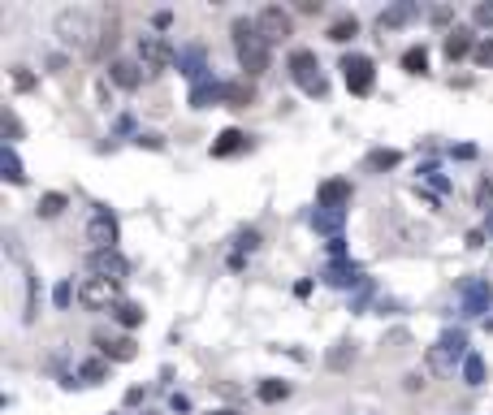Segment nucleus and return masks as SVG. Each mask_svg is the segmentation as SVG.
I'll list each match as a JSON object with an SVG mask.
<instances>
[{
    "label": "nucleus",
    "mask_w": 493,
    "mask_h": 415,
    "mask_svg": "<svg viewBox=\"0 0 493 415\" xmlns=\"http://www.w3.org/2000/svg\"><path fill=\"white\" fill-rule=\"evenodd\" d=\"M234 52H238V65L247 69V78L269 69V39L259 35V26L247 22V18L234 22Z\"/></svg>",
    "instance_id": "nucleus-1"
},
{
    "label": "nucleus",
    "mask_w": 493,
    "mask_h": 415,
    "mask_svg": "<svg viewBox=\"0 0 493 415\" xmlns=\"http://www.w3.org/2000/svg\"><path fill=\"white\" fill-rule=\"evenodd\" d=\"M290 78H295L307 95H325L329 91L325 74H320V61H316V52H311V48H295L290 52Z\"/></svg>",
    "instance_id": "nucleus-2"
},
{
    "label": "nucleus",
    "mask_w": 493,
    "mask_h": 415,
    "mask_svg": "<svg viewBox=\"0 0 493 415\" xmlns=\"http://www.w3.org/2000/svg\"><path fill=\"white\" fill-rule=\"evenodd\" d=\"M459 359H467V337L459 329H450V333H441L437 346H428V372H450Z\"/></svg>",
    "instance_id": "nucleus-3"
},
{
    "label": "nucleus",
    "mask_w": 493,
    "mask_h": 415,
    "mask_svg": "<svg viewBox=\"0 0 493 415\" xmlns=\"http://www.w3.org/2000/svg\"><path fill=\"white\" fill-rule=\"evenodd\" d=\"M57 35L69 48H87L91 43V13L87 9H61L57 13Z\"/></svg>",
    "instance_id": "nucleus-4"
},
{
    "label": "nucleus",
    "mask_w": 493,
    "mask_h": 415,
    "mask_svg": "<svg viewBox=\"0 0 493 415\" xmlns=\"http://www.w3.org/2000/svg\"><path fill=\"white\" fill-rule=\"evenodd\" d=\"M454 294H459V303H463L467 316H485V311L493 307V285L485 277H463L454 285Z\"/></svg>",
    "instance_id": "nucleus-5"
},
{
    "label": "nucleus",
    "mask_w": 493,
    "mask_h": 415,
    "mask_svg": "<svg viewBox=\"0 0 493 415\" xmlns=\"http://www.w3.org/2000/svg\"><path fill=\"white\" fill-rule=\"evenodd\" d=\"M342 74H346V87H351L355 95H368V91H372V83H377L372 61H368V57H359V52H346V57H342Z\"/></svg>",
    "instance_id": "nucleus-6"
},
{
    "label": "nucleus",
    "mask_w": 493,
    "mask_h": 415,
    "mask_svg": "<svg viewBox=\"0 0 493 415\" xmlns=\"http://www.w3.org/2000/svg\"><path fill=\"white\" fill-rule=\"evenodd\" d=\"M177 61V52L161 39V35H143L139 39V65L147 69V74H156V69H169Z\"/></svg>",
    "instance_id": "nucleus-7"
},
{
    "label": "nucleus",
    "mask_w": 493,
    "mask_h": 415,
    "mask_svg": "<svg viewBox=\"0 0 493 415\" xmlns=\"http://www.w3.org/2000/svg\"><path fill=\"white\" fill-rule=\"evenodd\" d=\"M255 26H259V35H264L269 43L290 39V13H285L281 5H264V9H259V18H255Z\"/></svg>",
    "instance_id": "nucleus-8"
},
{
    "label": "nucleus",
    "mask_w": 493,
    "mask_h": 415,
    "mask_svg": "<svg viewBox=\"0 0 493 415\" xmlns=\"http://www.w3.org/2000/svg\"><path fill=\"white\" fill-rule=\"evenodd\" d=\"M78 303L83 307H117V281H104V277H87L78 285Z\"/></svg>",
    "instance_id": "nucleus-9"
},
{
    "label": "nucleus",
    "mask_w": 493,
    "mask_h": 415,
    "mask_svg": "<svg viewBox=\"0 0 493 415\" xmlns=\"http://www.w3.org/2000/svg\"><path fill=\"white\" fill-rule=\"evenodd\" d=\"M87 238L95 243V251H113L117 247V221L104 212V208H95L91 221H87Z\"/></svg>",
    "instance_id": "nucleus-10"
},
{
    "label": "nucleus",
    "mask_w": 493,
    "mask_h": 415,
    "mask_svg": "<svg viewBox=\"0 0 493 415\" xmlns=\"http://www.w3.org/2000/svg\"><path fill=\"white\" fill-rule=\"evenodd\" d=\"M91 273L104 277V281H121V277L130 273V264L121 259L117 247H113V251H91Z\"/></svg>",
    "instance_id": "nucleus-11"
},
{
    "label": "nucleus",
    "mask_w": 493,
    "mask_h": 415,
    "mask_svg": "<svg viewBox=\"0 0 493 415\" xmlns=\"http://www.w3.org/2000/svg\"><path fill=\"white\" fill-rule=\"evenodd\" d=\"M316 199H320V208H337V212H346V208H351V182H346V177H329V182H320Z\"/></svg>",
    "instance_id": "nucleus-12"
},
{
    "label": "nucleus",
    "mask_w": 493,
    "mask_h": 415,
    "mask_svg": "<svg viewBox=\"0 0 493 415\" xmlns=\"http://www.w3.org/2000/svg\"><path fill=\"white\" fill-rule=\"evenodd\" d=\"M191 104H195V109L225 104V83H217V78H203V83H195V87H191Z\"/></svg>",
    "instance_id": "nucleus-13"
},
{
    "label": "nucleus",
    "mask_w": 493,
    "mask_h": 415,
    "mask_svg": "<svg viewBox=\"0 0 493 415\" xmlns=\"http://www.w3.org/2000/svg\"><path fill=\"white\" fill-rule=\"evenodd\" d=\"M143 74H147V69H143L139 61H113V65H109V78H113L121 91H135V87L143 83Z\"/></svg>",
    "instance_id": "nucleus-14"
},
{
    "label": "nucleus",
    "mask_w": 493,
    "mask_h": 415,
    "mask_svg": "<svg viewBox=\"0 0 493 415\" xmlns=\"http://www.w3.org/2000/svg\"><path fill=\"white\" fill-rule=\"evenodd\" d=\"M177 69L187 74V78H195V83H203V78H208V74H203V69H208V65H203V48H195V43H191V48H177Z\"/></svg>",
    "instance_id": "nucleus-15"
},
{
    "label": "nucleus",
    "mask_w": 493,
    "mask_h": 415,
    "mask_svg": "<svg viewBox=\"0 0 493 415\" xmlns=\"http://www.w3.org/2000/svg\"><path fill=\"white\" fill-rule=\"evenodd\" d=\"M95 342L104 346V355H109V359H117V363H130V359L139 355L130 337H109V333H95Z\"/></svg>",
    "instance_id": "nucleus-16"
},
{
    "label": "nucleus",
    "mask_w": 493,
    "mask_h": 415,
    "mask_svg": "<svg viewBox=\"0 0 493 415\" xmlns=\"http://www.w3.org/2000/svg\"><path fill=\"white\" fill-rule=\"evenodd\" d=\"M255 100V83L243 74V78H234V83H225V104L229 109H247V104Z\"/></svg>",
    "instance_id": "nucleus-17"
},
{
    "label": "nucleus",
    "mask_w": 493,
    "mask_h": 415,
    "mask_svg": "<svg viewBox=\"0 0 493 415\" xmlns=\"http://www.w3.org/2000/svg\"><path fill=\"white\" fill-rule=\"evenodd\" d=\"M415 13H420V9H415L411 0H398V5H389V9L377 18V26H381V31H394V26H407Z\"/></svg>",
    "instance_id": "nucleus-18"
},
{
    "label": "nucleus",
    "mask_w": 493,
    "mask_h": 415,
    "mask_svg": "<svg viewBox=\"0 0 493 415\" xmlns=\"http://www.w3.org/2000/svg\"><path fill=\"white\" fill-rule=\"evenodd\" d=\"M342 217L346 212H337V208H316V212H311V229H320V233H329V238H337V233H342Z\"/></svg>",
    "instance_id": "nucleus-19"
},
{
    "label": "nucleus",
    "mask_w": 493,
    "mask_h": 415,
    "mask_svg": "<svg viewBox=\"0 0 493 415\" xmlns=\"http://www.w3.org/2000/svg\"><path fill=\"white\" fill-rule=\"evenodd\" d=\"M441 48H446V57H450V61L467 57V52H472V31H467V26H454V31L446 35V43H441Z\"/></svg>",
    "instance_id": "nucleus-20"
},
{
    "label": "nucleus",
    "mask_w": 493,
    "mask_h": 415,
    "mask_svg": "<svg viewBox=\"0 0 493 415\" xmlns=\"http://www.w3.org/2000/svg\"><path fill=\"white\" fill-rule=\"evenodd\" d=\"M0 173H5L9 182H13V186H22V182H26V169H22V161H18V151L5 143V147H0Z\"/></svg>",
    "instance_id": "nucleus-21"
},
{
    "label": "nucleus",
    "mask_w": 493,
    "mask_h": 415,
    "mask_svg": "<svg viewBox=\"0 0 493 415\" xmlns=\"http://www.w3.org/2000/svg\"><path fill=\"white\" fill-rule=\"evenodd\" d=\"M325 281H329V285H355V281H363V277H359L355 264H342V259H333V264L325 268Z\"/></svg>",
    "instance_id": "nucleus-22"
},
{
    "label": "nucleus",
    "mask_w": 493,
    "mask_h": 415,
    "mask_svg": "<svg viewBox=\"0 0 493 415\" xmlns=\"http://www.w3.org/2000/svg\"><path fill=\"white\" fill-rule=\"evenodd\" d=\"M243 147H247L243 130H221V139L212 143V156H234V151H243Z\"/></svg>",
    "instance_id": "nucleus-23"
},
{
    "label": "nucleus",
    "mask_w": 493,
    "mask_h": 415,
    "mask_svg": "<svg viewBox=\"0 0 493 415\" xmlns=\"http://www.w3.org/2000/svg\"><path fill=\"white\" fill-rule=\"evenodd\" d=\"M113 316H117V325L135 329V325H143V307H139V303H130V299H121V303L113 307Z\"/></svg>",
    "instance_id": "nucleus-24"
},
{
    "label": "nucleus",
    "mask_w": 493,
    "mask_h": 415,
    "mask_svg": "<svg viewBox=\"0 0 493 415\" xmlns=\"http://www.w3.org/2000/svg\"><path fill=\"white\" fill-rule=\"evenodd\" d=\"M104 376H109V363H104V359H87L83 368H78V381H83V385H100Z\"/></svg>",
    "instance_id": "nucleus-25"
},
{
    "label": "nucleus",
    "mask_w": 493,
    "mask_h": 415,
    "mask_svg": "<svg viewBox=\"0 0 493 415\" xmlns=\"http://www.w3.org/2000/svg\"><path fill=\"white\" fill-rule=\"evenodd\" d=\"M355 35H359V22H355V18H337V22L329 26V39H333V43H346V39H355Z\"/></svg>",
    "instance_id": "nucleus-26"
},
{
    "label": "nucleus",
    "mask_w": 493,
    "mask_h": 415,
    "mask_svg": "<svg viewBox=\"0 0 493 415\" xmlns=\"http://www.w3.org/2000/svg\"><path fill=\"white\" fill-rule=\"evenodd\" d=\"M255 394H259V402H281V398H290V385L285 381H264Z\"/></svg>",
    "instance_id": "nucleus-27"
},
{
    "label": "nucleus",
    "mask_w": 493,
    "mask_h": 415,
    "mask_svg": "<svg viewBox=\"0 0 493 415\" xmlns=\"http://www.w3.org/2000/svg\"><path fill=\"white\" fill-rule=\"evenodd\" d=\"M403 69H407V74H424V69H428V52H424V48H407V52H403Z\"/></svg>",
    "instance_id": "nucleus-28"
},
{
    "label": "nucleus",
    "mask_w": 493,
    "mask_h": 415,
    "mask_svg": "<svg viewBox=\"0 0 493 415\" xmlns=\"http://www.w3.org/2000/svg\"><path fill=\"white\" fill-rule=\"evenodd\" d=\"M346 363H355V346H351V342H337V346L329 351V368H333V372H342Z\"/></svg>",
    "instance_id": "nucleus-29"
},
{
    "label": "nucleus",
    "mask_w": 493,
    "mask_h": 415,
    "mask_svg": "<svg viewBox=\"0 0 493 415\" xmlns=\"http://www.w3.org/2000/svg\"><path fill=\"white\" fill-rule=\"evenodd\" d=\"M463 381H467V385H480V381H485V359H480V355H467V359H463Z\"/></svg>",
    "instance_id": "nucleus-30"
},
{
    "label": "nucleus",
    "mask_w": 493,
    "mask_h": 415,
    "mask_svg": "<svg viewBox=\"0 0 493 415\" xmlns=\"http://www.w3.org/2000/svg\"><path fill=\"white\" fill-rule=\"evenodd\" d=\"M403 161L398 151H389V147H381V151H368V169H394Z\"/></svg>",
    "instance_id": "nucleus-31"
},
{
    "label": "nucleus",
    "mask_w": 493,
    "mask_h": 415,
    "mask_svg": "<svg viewBox=\"0 0 493 415\" xmlns=\"http://www.w3.org/2000/svg\"><path fill=\"white\" fill-rule=\"evenodd\" d=\"M61 212H65V195L52 191V195H43V199H39V217H61Z\"/></svg>",
    "instance_id": "nucleus-32"
},
{
    "label": "nucleus",
    "mask_w": 493,
    "mask_h": 415,
    "mask_svg": "<svg viewBox=\"0 0 493 415\" xmlns=\"http://www.w3.org/2000/svg\"><path fill=\"white\" fill-rule=\"evenodd\" d=\"M472 18H476V26H493V0H480L472 9Z\"/></svg>",
    "instance_id": "nucleus-33"
},
{
    "label": "nucleus",
    "mask_w": 493,
    "mask_h": 415,
    "mask_svg": "<svg viewBox=\"0 0 493 415\" xmlns=\"http://www.w3.org/2000/svg\"><path fill=\"white\" fill-rule=\"evenodd\" d=\"M476 203L485 208V212H493V182H480L476 186Z\"/></svg>",
    "instance_id": "nucleus-34"
},
{
    "label": "nucleus",
    "mask_w": 493,
    "mask_h": 415,
    "mask_svg": "<svg viewBox=\"0 0 493 415\" xmlns=\"http://www.w3.org/2000/svg\"><path fill=\"white\" fill-rule=\"evenodd\" d=\"M69 299H74V285H69V281H61L57 290H52V303H57V307H69Z\"/></svg>",
    "instance_id": "nucleus-35"
},
{
    "label": "nucleus",
    "mask_w": 493,
    "mask_h": 415,
    "mask_svg": "<svg viewBox=\"0 0 493 415\" xmlns=\"http://www.w3.org/2000/svg\"><path fill=\"white\" fill-rule=\"evenodd\" d=\"M5 135H9V147H13V139H22V121L5 109Z\"/></svg>",
    "instance_id": "nucleus-36"
},
{
    "label": "nucleus",
    "mask_w": 493,
    "mask_h": 415,
    "mask_svg": "<svg viewBox=\"0 0 493 415\" xmlns=\"http://www.w3.org/2000/svg\"><path fill=\"white\" fill-rule=\"evenodd\" d=\"M238 247H243V251H255V247H259V233H255V229H243V233H238Z\"/></svg>",
    "instance_id": "nucleus-37"
},
{
    "label": "nucleus",
    "mask_w": 493,
    "mask_h": 415,
    "mask_svg": "<svg viewBox=\"0 0 493 415\" xmlns=\"http://www.w3.org/2000/svg\"><path fill=\"white\" fill-rule=\"evenodd\" d=\"M476 65H493V39H485V43L476 48Z\"/></svg>",
    "instance_id": "nucleus-38"
},
{
    "label": "nucleus",
    "mask_w": 493,
    "mask_h": 415,
    "mask_svg": "<svg viewBox=\"0 0 493 415\" xmlns=\"http://www.w3.org/2000/svg\"><path fill=\"white\" fill-rule=\"evenodd\" d=\"M31 83H35V78L26 74V69H18V74H13V87H18V91H31Z\"/></svg>",
    "instance_id": "nucleus-39"
},
{
    "label": "nucleus",
    "mask_w": 493,
    "mask_h": 415,
    "mask_svg": "<svg viewBox=\"0 0 493 415\" xmlns=\"http://www.w3.org/2000/svg\"><path fill=\"white\" fill-rule=\"evenodd\" d=\"M428 18H433V22H450V9H446V5H437V9H433Z\"/></svg>",
    "instance_id": "nucleus-40"
},
{
    "label": "nucleus",
    "mask_w": 493,
    "mask_h": 415,
    "mask_svg": "<svg viewBox=\"0 0 493 415\" xmlns=\"http://www.w3.org/2000/svg\"><path fill=\"white\" fill-rule=\"evenodd\" d=\"M208 415H238V411H208Z\"/></svg>",
    "instance_id": "nucleus-41"
}]
</instances>
